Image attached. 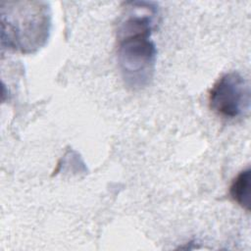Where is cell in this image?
<instances>
[{"instance_id": "obj_2", "label": "cell", "mask_w": 251, "mask_h": 251, "mask_svg": "<svg viewBox=\"0 0 251 251\" xmlns=\"http://www.w3.org/2000/svg\"><path fill=\"white\" fill-rule=\"evenodd\" d=\"M0 12L3 47L30 54L46 44L51 29V9L47 2L2 1Z\"/></svg>"}, {"instance_id": "obj_4", "label": "cell", "mask_w": 251, "mask_h": 251, "mask_svg": "<svg viewBox=\"0 0 251 251\" xmlns=\"http://www.w3.org/2000/svg\"><path fill=\"white\" fill-rule=\"evenodd\" d=\"M250 175L249 168L242 170L233 178L229 187L232 200L247 212L250 211Z\"/></svg>"}, {"instance_id": "obj_3", "label": "cell", "mask_w": 251, "mask_h": 251, "mask_svg": "<svg viewBox=\"0 0 251 251\" xmlns=\"http://www.w3.org/2000/svg\"><path fill=\"white\" fill-rule=\"evenodd\" d=\"M250 94L249 80L238 72H229L213 84L209 92V105L222 118H241L250 111Z\"/></svg>"}, {"instance_id": "obj_1", "label": "cell", "mask_w": 251, "mask_h": 251, "mask_svg": "<svg viewBox=\"0 0 251 251\" xmlns=\"http://www.w3.org/2000/svg\"><path fill=\"white\" fill-rule=\"evenodd\" d=\"M157 17L156 3L130 1L118 24V64L126 85L134 90L147 86L155 72L157 50L151 35Z\"/></svg>"}]
</instances>
